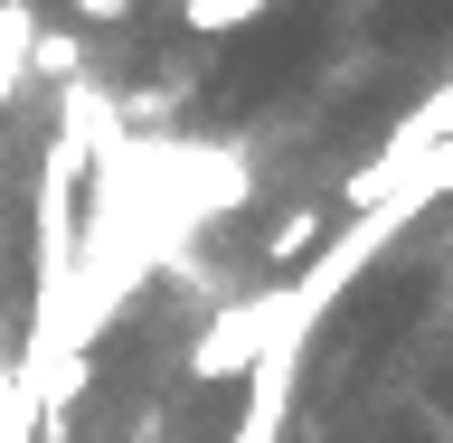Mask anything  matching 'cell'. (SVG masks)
Wrapping results in <instances>:
<instances>
[{
    "instance_id": "2",
    "label": "cell",
    "mask_w": 453,
    "mask_h": 443,
    "mask_svg": "<svg viewBox=\"0 0 453 443\" xmlns=\"http://www.w3.org/2000/svg\"><path fill=\"white\" fill-rule=\"evenodd\" d=\"M28 48H38V10H28V0H0V104L19 95V76H28Z\"/></svg>"
},
{
    "instance_id": "5",
    "label": "cell",
    "mask_w": 453,
    "mask_h": 443,
    "mask_svg": "<svg viewBox=\"0 0 453 443\" xmlns=\"http://www.w3.org/2000/svg\"><path fill=\"white\" fill-rule=\"evenodd\" d=\"M133 0H76V19H123Z\"/></svg>"
},
{
    "instance_id": "1",
    "label": "cell",
    "mask_w": 453,
    "mask_h": 443,
    "mask_svg": "<svg viewBox=\"0 0 453 443\" xmlns=\"http://www.w3.org/2000/svg\"><path fill=\"white\" fill-rule=\"evenodd\" d=\"M444 141H453V66H444V85H434V95H425V104L406 113V123H396V133L378 141V151L349 170V179H340V208H331V218H359V208H378V198H388L416 161H434Z\"/></svg>"
},
{
    "instance_id": "4",
    "label": "cell",
    "mask_w": 453,
    "mask_h": 443,
    "mask_svg": "<svg viewBox=\"0 0 453 443\" xmlns=\"http://www.w3.org/2000/svg\"><path fill=\"white\" fill-rule=\"evenodd\" d=\"M321 218H331V208H293V218L274 226V264H293V255H303L311 236H321Z\"/></svg>"
},
{
    "instance_id": "3",
    "label": "cell",
    "mask_w": 453,
    "mask_h": 443,
    "mask_svg": "<svg viewBox=\"0 0 453 443\" xmlns=\"http://www.w3.org/2000/svg\"><path fill=\"white\" fill-rule=\"evenodd\" d=\"M274 10V0H180V28L189 38H236V28H255Z\"/></svg>"
}]
</instances>
